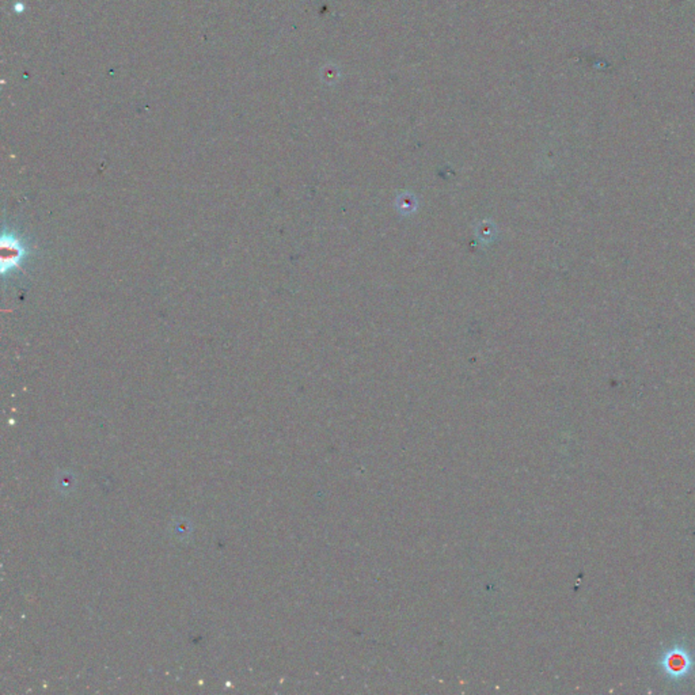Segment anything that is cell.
<instances>
[{
  "label": "cell",
  "mask_w": 695,
  "mask_h": 695,
  "mask_svg": "<svg viewBox=\"0 0 695 695\" xmlns=\"http://www.w3.org/2000/svg\"><path fill=\"white\" fill-rule=\"evenodd\" d=\"M3 273L6 275L7 270L14 272L18 265L23 261L26 255V248L25 246L14 237V235H4L3 237Z\"/></svg>",
  "instance_id": "1"
}]
</instances>
